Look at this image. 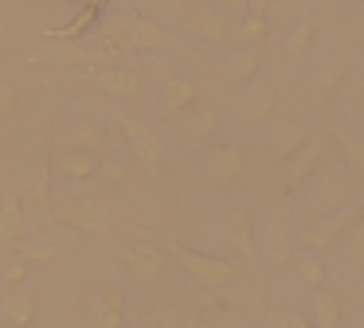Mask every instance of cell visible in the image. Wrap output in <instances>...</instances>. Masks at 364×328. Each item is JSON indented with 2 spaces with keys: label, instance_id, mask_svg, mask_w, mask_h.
I'll return each instance as SVG.
<instances>
[{
  "label": "cell",
  "instance_id": "38",
  "mask_svg": "<svg viewBox=\"0 0 364 328\" xmlns=\"http://www.w3.org/2000/svg\"><path fill=\"white\" fill-rule=\"evenodd\" d=\"M345 246L356 262H364V223H348V234H345Z\"/></svg>",
  "mask_w": 364,
  "mask_h": 328
},
{
  "label": "cell",
  "instance_id": "16",
  "mask_svg": "<svg viewBox=\"0 0 364 328\" xmlns=\"http://www.w3.org/2000/svg\"><path fill=\"white\" fill-rule=\"evenodd\" d=\"M262 70V55L255 43H243V47H231L228 59H223V78H228L235 90H243V86H251L255 78H259Z\"/></svg>",
  "mask_w": 364,
  "mask_h": 328
},
{
  "label": "cell",
  "instance_id": "36",
  "mask_svg": "<svg viewBox=\"0 0 364 328\" xmlns=\"http://www.w3.org/2000/svg\"><path fill=\"white\" fill-rule=\"evenodd\" d=\"M28 273H32V262H24L20 254L0 266V281H4V285H20V281H28Z\"/></svg>",
  "mask_w": 364,
  "mask_h": 328
},
{
  "label": "cell",
  "instance_id": "32",
  "mask_svg": "<svg viewBox=\"0 0 364 328\" xmlns=\"http://www.w3.org/2000/svg\"><path fill=\"white\" fill-rule=\"evenodd\" d=\"M98 180L106 187H129V168L118 156H98Z\"/></svg>",
  "mask_w": 364,
  "mask_h": 328
},
{
  "label": "cell",
  "instance_id": "19",
  "mask_svg": "<svg viewBox=\"0 0 364 328\" xmlns=\"http://www.w3.org/2000/svg\"><path fill=\"white\" fill-rule=\"evenodd\" d=\"M51 172L59 180H71V184H82V180H95L98 176V156L95 153H82V148H59L51 156Z\"/></svg>",
  "mask_w": 364,
  "mask_h": 328
},
{
  "label": "cell",
  "instance_id": "35",
  "mask_svg": "<svg viewBox=\"0 0 364 328\" xmlns=\"http://www.w3.org/2000/svg\"><path fill=\"white\" fill-rule=\"evenodd\" d=\"M16 254L24 258V262H32V266H48V262H55L59 250L51 246V242H28V239H20L16 242Z\"/></svg>",
  "mask_w": 364,
  "mask_h": 328
},
{
  "label": "cell",
  "instance_id": "21",
  "mask_svg": "<svg viewBox=\"0 0 364 328\" xmlns=\"http://www.w3.org/2000/svg\"><path fill=\"white\" fill-rule=\"evenodd\" d=\"M59 148H82V153L106 156V148H110V133H106L102 121H79V125H71V129H63Z\"/></svg>",
  "mask_w": 364,
  "mask_h": 328
},
{
  "label": "cell",
  "instance_id": "49",
  "mask_svg": "<svg viewBox=\"0 0 364 328\" xmlns=\"http://www.w3.org/2000/svg\"><path fill=\"white\" fill-rule=\"evenodd\" d=\"M32 4H43V0H32Z\"/></svg>",
  "mask_w": 364,
  "mask_h": 328
},
{
  "label": "cell",
  "instance_id": "9",
  "mask_svg": "<svg viewBox=\"0 0 364 328\" xmlns=\"http://www.w3.org/2000/svg\"><path fill=\"white\" fill-rule=\"evenodd\" d=\"M306 141H309L306 125H298V121H267V129H262V153H267L274 164H286L301 145H306Z\"/></svg>",
  "mask_w": 364,
  "mask_h": 328
},
{
  "label": "cell",
  "instance_id": "15",
  "mask_svg": "<svg viewBox=\"0 0 364 328\" xmlns=\"http://www.w3.org/2000/svg\"><path fill=\"white\" fill-rule=\"evenodd\" d=\"M122 262H126V270L134 273V281H141V285H157L161 273H165L161 250L149 246V242H126V246H122Z\"/></svg>",
  "mask_w": 364,
  "mask_h": 328
},
{
  "label": "cell",
  "instance_id": "1",
  "mask_svg": "<svg viewBox=\"0 0 364 328\" xmlns=\"http://www.w3.org/2000/svg\"><path fill=\"white\" fill-rule=\"evenodd\" d=\"M82 305H87L90 328H126L129 324V297L114 281H90Z\"/></svg>",
  "mask_w": 364,
  "mask_h": 328
},
{
  "label": "cell",
  "instance_id": "42",
  "mask_svg": "<svg viewBox=\"0 0 364 328\" xmlns=\"http://www.w3.org/2000/svg\"><path fill=\"white\" fill-rule=\"evenodd\" d=\"M212 4H220L223 12H239V16H247V0H212Z\"/></svg>",
  "mask_w": 364,
  "mask_h": 328
},
{
  "label": "cell",
  "instance_id": "39",
  "mask_svg": "<svg viewBox=\"0 0 364 328\" xmlns=\"http://www.w3.org/2000/svg\"><path fill=\"white\" fill-rule=\"evenodd\" d=\"M16 106H20V90H16V82H0V117L16 114Z\"/></svg>",
  "mask_w": 364,
  "mask_h": 328
},
{
  "label": "cell",
  "instance_id": "34",
  "mask_svg": "<svg viewBox=\"0 0 364 328\" xmlns=\"http://www.w3.org/2000/svg\"><path fill=\"white\" fill-rule=\"evenodd\" d=\"M341 141V153H345V164L356 172V176H364V137H356V133H337Z\"/></svg>",
  "mask_w": 364,
  "mask_h": 328
},
{
  "label": "cell",
  "instance_id": "11",
  "mask_svg": "<svg viewBox=\"0 0 364 328\" xmlns=\"http://www.w3.org/2000/svg\"><path fill=\"white\" fill-rule=\"evenodd\" d=\"M274 114H278V90L270 82L255 78L251 86L239 90V117L247 125H267V121H274Z\"/></svg>",
  "mask_w": 364,
  "mask_h": 328
},
{
  "label": "cell",
  "instance_id": "22",
  "mask_svg": "<svg viewBox=\"0 0 364 328\" xmlns=\"http://www.w3.org/2000/svg\"><path fill=\"white\" fill-rule=\"evenodd\" d=\"M192 102H200L196 78H188V75H168L165 86H161V109L176 117V114H184Z\"/></svg>",
  "mask_w": 364,
  "mask_h": 328
},
{
  "label": "cell",
  "instance_id": "14",
  "mask_svg": "<svg viewBox=\"0 0 364 328\" xmlns=\"http://www.w3.org/2000/svg\"><path fill=\"white\" fill-rule=\"evenodd\" d=\"M59 223H71L79 231H106V207L102 199H90V195H71L55 207Z\"/></svg>",
  "mask_w": 364,
  "mask_h": 328
},
{
  "label": "cell",
  "instance_id": "31",
  "mask_svg": "<svg viewBox=\"0 0 364 328\" xmlns=\"http://www.w3.org/2000/svg\"><path fill=\"white\" fill-rule=\"evenodd\" d=\"M98 0H82V8H79V16H75L67 28H59V31H51L48 39H79V35H90V31L98 28Z\"/></svg>",
  "mask_w": 364,
  "mask_h": 328
},
{
  "label": "cell",
  "instance_id": "25",
  "mask_svg": "<svg viewBox=\"0 0 364 328\" xmlns=\"http://www.w3.org/2000/svg\"><path fill=\"white\" fill-rule=\"evenodd\" d=\"M348 203V184L337 176L321 180V184L314 187V195H309V211L314 215H329V211H341Z\"/></svg>",
  "mask_w": 364,
  "mask_h": 328
},
{
  "label": "cell",
  "instance_id": "26",
  "mask_svg": "<svg viewBox=\"0 0 364 328\" xmlns=\"http://www.w3.org/2000/svg\"><path fill=\"white\" fill-rule=\"evenodd\" d=\"M290 270L298 273V281L306 289H325V281H329V266H325L321 254H314V250H301V254H294Z\"/></svg>",
  "mask_w": 364,
  "mask_h": 328
},
{
  "label": "cell",
  "instance_id": "18",
  "mask_svg": "<svg viewBox=\"0 0 364 328\" xmlns=\"http://www.w3.org/2000/svg\"><path fill=\"white\" fill-rule=\"evenodd\" d=\"M176 125L188 141H212L220 133V109L208 106V102H192L184 114H176Z\"/></svg>",
  "mask_w": 364,
  "mask_h": 328
},
{
  "label": "cell",
  "instance_id": "40",
  "mask_svg": "<svg viewBox=\"0 0 364 328\" xmlns=\"http://www.w3.org/2000/svg\"><path fill=\"white\" fill-rule=\"evenodd\" d=\"M212 324L215 328H251V320H247L243 312H235V309H220L212 317Z\"/></svg>",
  "mask_w": 364,
  "mask_h": 328
},
{
  "label": "cell",
  "instance_id": "17",
  "mask_svg": "<svg viewBox=\"0 0 364 328\" xmlns=\"http://www.w3.org/2000/svg\"><path fill=\"white\" fill-rule=\"evenodd\" d=\"M36 67H55V70H75L82 67V62H90V51L82 43H75V39H51L48 47H40V51L32 55Z\"/></svg>",
  "mask_w": 364,
  "mask_h": 328
},
{
  "label": "cell",
  "instance_id": "3",
  "mask_svg": "<svg viewBox=\"0 0 364 328\" xmlns=\"http://www.w3.org/2000/svg\"><path fill=\"white\" fill-rule=\"evenodd\" d=\"M184 31H188L192 39H200V43H235V20H231L228 12H223L220 4H212V0H196V4L184 8Z\"/></svg>",
  "mask_w": 364,
  "mask_h": 328
},
{
  "label": "cell",
  "instance_id": "48",
  "mask_svg": "<svg viewBox=\"0 0 364 328\" xmlns=\"http://www.w3.org/2000/svg\"><path fill=\"white\" fill-rule=\"evenodd\" d=\"M0 59H4V35H0Z\"/></svg>",
  "mask_w": 364,
  "mask_h": 328
},
{
  "label": "cell",
  "instance_id": "28",
  "mask_svg": "<svg viewBox=\"0 0 364 328\" xmlns=\"http://www.w3.org/2000/svg\"><path fill=\"white\" fill-rule=\"evenodd\" d=\"M28 207L36 215H51V164L48 160H40L36 176L28 180Z\"/></svg>",
  "mask_w": 364,
  "mask_h": 328
},
{
  "label": "cell",
  "instance_id": "46",
  "mask_svg": "<svg viewBox=\"0 0 364 328\" xmlns=\"http://www.w3.org/2000/svg\"><path fill=\"white\" fill-rule=\"evenodd\" d=\"M356 223H364V203H360V211H356Z\"/></svg>",
  "mask_w": 364,
  "mask_h": 328
},
{
  "label": "cell",
  "instance_id": "47",
  "mask_svg": "<svg viewBox=\"0 0 364 328\" xmlns=\"http://www.w3.org/2000/svg\"><path fill=\"white\" fill-rule=\"evenodd\" d=\"M345 4H356V8H364V0H345Z\"/></svg>",
  "mask_w": 364,
  "mask_h": 328
},
{
  "label": "cell",
  "instance_id": "23",
  "mask_svg": "<svg viewBox=\"0 0 364 328\" xmlns=\"http://www.w3.org/2000/svg\"><path fill=\"white\" fill-rule=\"evenodd\" d=\"M28 234V211L16 195L0 199V246H16Z\"/></svg>",
  "mask_w": 364,
  "mask_h": 328
},
{
  "label": "cell",
  "instance_id": "30",
  "mask_svg": "<svg viewBox=\"0 0 364 328\" xmlns=\"http://www.w3.org/2000/svg\"><path fill=\"white\" fill-rule=\"evenodd\" d=\"M314 328H341L345 320V309H341V297L325 293V289H314Z\"/></svg>",
  "mask_w": 364,
  "mask_h": 328
},
{
  "label": "cell",
  "instance_id": "29",
  "mask_svg": "<svg viewBox=\"0 0 364 328\" xmlns=\"http://www.w3.org/2000/svg\"><path fill=\"white\" fill-rule=\"evenodd\" d=\"M314 39H317V20L314 16H298V23L286 35V59H306Z\"/></svg>",
  "mask_w": 364,
  "mask_h": 328
},
{
  "label": "cell",
  "instance_id": "6",
  "mask_svg": "<svg viewBox=\"0 0 364 328\" xmlns=\"http://www.w3.org/2000/svg\"><path fill=\"white\" fill-rule=\"evenodd\" d=\"M118 129H122V137H126V145L134 148L137 164H141L149 176H161V172H165V148H161L157 133H153L145 121L129 117V114H118Z\"/></svg>",
  "mask_w": 364,
  "mask_h": 328
},
{
  "label": "cell",
  "instance_id": "41",
  "mask_svg": "<svg viewBox=\"0 0 364 328\" xmlns=\"http://www.w3.org/2000/svg\"><path fill=\"white\" fill-rule=\"evenodd\" d=\"M348 43H356L364 51V16H356V20L348 23Z\"/></svg>",
  "mask_w": 364,
  "mask_h": 328
},
{
  "label": "cell",
  "instance_id": "45",
  "mask_svg": "<svg viewBox=\"0 0 364 328\" xmlns=\"http://www.w3.org/2000/svg\"><path fill=\"white\" fill-rule=\"evenodd\" d=\"M184 328H200V317H188V324H184Z\"/></svg>",
  "mask_w": 364,
  "mask_h": 328
},
{
  "label": "cell",
  "instance_id": "27",
  "mask_svg": "<svg viewBox=\"0 0 364 328\" xmlns=\"http://www.w3.org/2000/svg\"><path fill=\"white\" fill-rule=\"evenodd\" d=\"M0 317L9 320L12 328H28L36 320V297L32 293H9L4 301H0Z\"/></svg>",
  "mask_w": 364,
  "mask_h": 328
},
{
  "label": "cell",
  "instance_id": "44",
  "mask_svg": "<svg viewBox=\"0 0 364 328\" xmlns=\"http://www.w3.org/2000/svg\"><path fill=\"white\" fill-rule=\"evenodd\" d=\"M356 98H360V106H364V70L356 75Z\"/></svg>",
  "mask_w": 364,
  "mask_h": 328
},
{
  "label": "cell",
  "instance_id": "13",
  "mask_svg": "<svg viewBox=\"0 0 364 328\" xmlns=\"http://www.w3.org/2000/svg\"><path fill=\"white\" fill-rule=\"evenodd\" d=\"M348 223H353V215H348L345 207L329 211V215H317L314 223L301 231V242H306V250H314V254H325V250L337 246V239L348 231Z\"/></svg>",
  "mask_w": 364,
  "mask_h": 328
},
{
  "label": "cell",
  "instance_id": "7",
  "mask_svg": "<svg viewBox=\"0 0 364 328\" xmlns=\"http://www.w3.org/2000/svg\"><path fill=\"white\" fill-rule=\"evenodd\" d=\"M95 82L106 98H118V102H141L145 98V75L126 62H110V67L95 70Z\"/></svg>",
  "mask_w": 364,
  "mask_h": 328
},
{
  "label": "cell",
  "instance_id": "4",
  "mask_svg": "<svg viewBox=\"0 0 364 328\" xmlns=\"http://www.w3.org/2000/svg\"><path fill=\"white\" fill-rule=\"evenodd\" d=\"M90 47L95 59H110V62H126V55L137 51L134 43V28H129V12H114L106 20H98V28L90 31Z\"/></svg>",
  "mask_w": 364,
  "mask_h": 328
},
{
  "label": "cell",
  "instance_id": "43",
  "mask_svg": "<svg viewBox=\"0 0 364 328\" xmlns=\"http://www.w3.org/2000/svg\"><path fill=\"white\" fill-rule=\"evenodd\" d=\"M267 8H270V0H247V12H255V16H267Z\"/></svg>",
  "mask_w": 364,
  "mask_h": 328
},
{
  "label": "cell",
  "instance_id": "24",
  "mask_svg": "<svg viewBox=\"0 0 364 328\" xmlns=\"http://www.w3.org/2000/svg\"><path fill=\"white\" fill-rule=\"evenodd\" d=\"M341 78H345V62H325V67H317L306 82V98L314 102V106H325V102L337 94Z\"/></svg>",
  "mask_w": 364,
  "mask_h": 328
},
{
  "label": "cell",
  "instance_id": "50",
  "mask_svg": "<svg viewBox=\"0 0 364 328\" xmlns=\"http://www.w3.org/2000/svg\"><path fill=\"white\" fill-rule=\"evenodd\" d=\"M360 293H364V281H360Z\"/></svg>",
  "mask_w": 364,
  "mask_h": 328
},
{
  "label": "cell",
  "instance_id": "33",
  "mask_svg": "<svg viewBox=\"0 0 364 328\" xmlns=\"http://www.w3.org/2000/svg\"><path fill=\"white\" fill-rule=\"evenodd\" d=\"M235 39H247V43H255V47H262L270 39V23L262 20V16H247V20H239L235 23Z\"/></svg>",
  "mask_w": 364,
  "mask_h": 328
},
{
  "label": "cell",
  "instance_id": "5",
  "mask_svg": "<svg viewBox=\"0 0 364 328\" xmlns=\"http://www.w3.org/2000/svg\"><path fill=\"white\" fill-rule=\"evenodd\" d=\"M294 234H290V223H286L282 211H270L259 226V258L270 266V270H290L294 262Z\"/></svg>",
  "mask_w": 364,
  "mask_h": 328
},
{
  "label": "cell",
  "instance_id": "8",
  "mask_svg": "<svg viewBox=\"0 0 364 328\" xmlns=\"http://www.w3.org/2000/svg\"><path fill=\"white\" fill-rule=\"evenodd\" d=\"M129 28H134L137 51H157V55H184V39L173 35L165 23L149 20L141 12H129Z\"/></svg>",
  "mask_w": 364,
  "mask_h": 328
},
{
  "label": "cell",
  "instance_id": "12",
  "mask_svg": "<svg viewBox=\"0 0 364 328\" xmlns=\"http://www.w3.org/2000/svg\"><path fill=\"white\" fill-rule=\"evenodd\" d=\"M321 153H325V141L321 137H309L306 145L298 148V153L290 156V160L282 164V176H278V187L282 192H298L301 184H306L309 176H314V168L321 164Z\"/></svg>",
  "mask_w": 364,
  "mask_h": 328
},
{
  "label": "cell",
  "instance_id": "37",
  "mask_svg": "<svg viewBox=\"0 0 364 328\" xmlns=\"http://www.w3.org/2000/svg\"><path fill=\"white\" fill-rule=\"evenodd\" d=\"M270 324L274 328H314V320H309L301 309H282V312L270 317Z\"/></svg>",
  "mask_w": 364,
  "mask_h": 328
},
{
  "label": "cell",
  "instance_id": "10",
  "mask_svg": "<svg viewBox=\"0 0 364 328\" xmlns=\"http://www.w3.org/2000/svg\"><path fill=\"white\" fill-rule=\"evenodd\" d=\"M200 168H204V176L212 180V184H235L247 172V153L239 145H215L204 153Z\"/></svg>",
  "mask_w": 364,
  "mask_h": 328
},
{
  "label": "cell",
  "instance_id": "2",
  "mask_svg": "<svg viewBox=\"0 0 364 328\" xmlns=\"http://www.w3.org/2000/svg\"><path fill=\"white\" fill-rule=\"evenodd\" d=\"M168 254L181 262V270L188 273L196 285L204 289H228L239 281V270L231 262H223V258H212V254H200V250H188V246H176V242H168Z\"/></svg>",
  "mask_w": 364,
  "mask_h": 328
},
{
  "label": "cell",
  "instance_id": "20",
  "mask_svg": "<svg viewBox=\"0 0 364 328\" xmlns=\"http://www.w3.org/2000/svg\"><path fill=\"white\" fill-rule=\"evenodd\" d=\"M223 234H228V242L243 258H259V226H255L251 211H243V207L228 211V219H223Z\"/></svg>",
  "mask_w": 364,
  "mask_h": 328
}]
</instances>
